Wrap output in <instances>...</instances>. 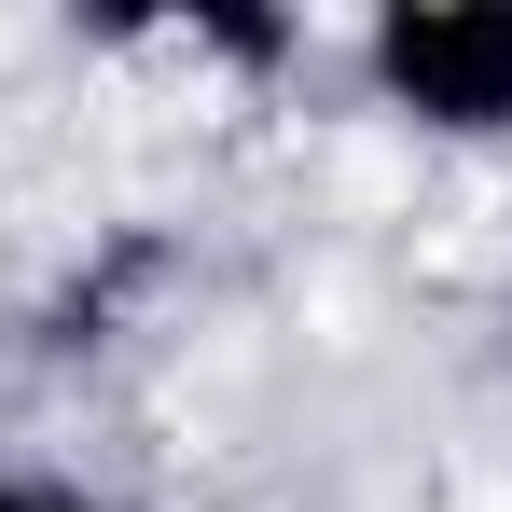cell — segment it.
Masks as SVG:
<instances>
[{"label": "cell", "mask_w": 512, "mask_h": 512, "mask_svg": "<svg viewBox=\"0 0 512 512\" xmlns=\"http://www.w3.org/2000/svg\"><path fill=\"white\" fill-rule=\"evenodd\" d=\"M388 70L416 111H457V125H485L512 111V28H457V14H416V28H388Z\"/></svg>", "instance_id": "6da1fadb"}]
</instances>
